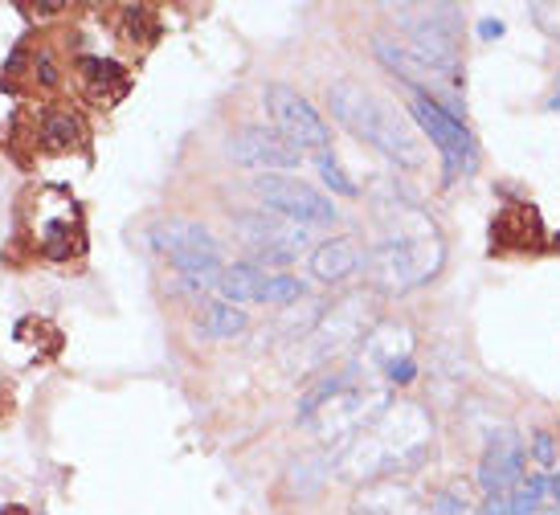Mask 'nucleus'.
I'll use <instances>...</instances> for the list:
<instances>
[{"label":"nucleus","mask_w":560,"mask_h":515,"mask_svg":"<svg viewBox=\"0 0 560 515\" xmlns=\"http://www.w3.org/2000/svg\"><path fill=\"white\" fill-rule=\"evenodd\" d=\"M254 192H258V201H262L270 213L295 221V225H327V221L340 218L331 197H324V192L312 185H303L299 176L262 172V176L254 180Z\"/></svg>","instance_id":"8"},{"label":"nucleus","mask_w":560,"mask_h":515,"mask_svg":"<svg viewBox=\"0 0 560 515\" xmlns=\"http://www.w3.org/2000/svg\"><path fill=\"white\" fill-rule=\"evenodd\" d=\"M413 373H418V364H413V360H397L385 376H389L393 385H409V381H413Z\"/></svg>","instance_id":"23"},{"label":"nucleus","mask_w":560,"mask_h":515,"mask_svg":"<svg viewBox=\"0 0 560 515\" xmlns=\"http://www.w3.org/2000/svg\"><path fill=\"white\" fill-rule=\"evenodd\" d=\"M82 74H86V86H91L94 94L110 91V86H115V94L127 91V74L115 62H98V58H86V62H82Z\"/></svg>","instance_id":"19"},{"label":"nucleus","mask_w":560,"mask_h":515,"mask_svg":"<svg viewBox=\"0 0 560 515\" xmlns=\"http://www.w3.org/2000/svg\"><path fill=\"white\" fill-rule=\"evenodd\" d=\"M262 103L266 115L275 119V131L287 143H295L299 152H327L331 148V127L319 119V110L299 91L282 86V82H270L262 91Z\"/></svg>","instance_id":"7"},{"label":"nucleus","mask_w":560,"mask_h":515,"mask_svg":"<svg viewBox=\"0 0 560 515\" xmlns=\"http://www.w3.org/2000/svg\"><path fill=\"white\" fill-rule=\"evenodd\" d=\"M548 110H560V79H557V91H552V98H548Z\"/></svg>","instance_id":"26"},{"label":"nucleus","mask_w":560,"mask_h":515,"mask_svg":"<svg viewBox=\"0 0 560 515\" xmlns=\"http://www.w3.org/2000/svg\"><path fill=\"white\" fill-rule=\"evenodd\" d=\"M237 237L258 254L266 266H287L291 258L307 250V225L279 218V213H242Z\"/></svg>","instance_id":"10"},{"label":"nucleus","mask_w":560,"mask_h":515,"mask_svg":"<svg viewBox=\"0 0 560 515\" xmlns=\"http://www.w3.org/2000/svg\"><path fill=\"white\" fill-rule=\"evenodd\" d=\"M364 254H360L357 237H327L312 250V274L319 282H343L348 274H357Z\"/></svg>","instance_id":"15"},{"label":"nucleus","mask_w":560,"mask_h":515,"mask_svg":"<svg viewBox=\"0 0 560 515\" xmlns=\"http://www.w3.org/2000/svg\"><path fill=\"white\" fill-rule=\"evenodd\" d=\"M152 246L168 258L180 274H205V270H225L221 266V246L218 237L205 230L201 221L188 218H168L152 225Z\"/></svg>","instance_id":"9"},{"label":"nucleus","mask_w":560,"mask_h":515,"mask_svg":"<svg viewBox=\"0 0 560 515\" xmlns=\"http://www.w3.org/2000/svg\"><path fill=\"white\" fill-rule=\"evenodd\" d=\"M376 213H381L385 234L364 258V270L376 282V291L405 295V291L434 279L442 270V258H446L434 221L425 218L409 197H397V192H385Z\"/></svg>","instance_id":"1"},{"label":"nucleus","mask_w":560,"mask_h":515,"mask_svg":"<svg viewBox=\"0 0 560 515\" xmlns=\"http://www.w3.org/2000/svg\"><path fill=\"white\" fill-rule=\"evenodd\" d=\"M225 156L242 164V168H262V172H287L299 168V152L295 143H287L275 131V127H246L237 131L234 140L225 143Z\"/></svg>","instance_id":"13"},{"label":"nucleus","mask_w":560,"mask_h":515,"mask_svg":"<svg viewBox=\"0 0 560 515\" xmlns=\"http://www.w3.org/2000/svg\"><path fill=\"white\" fill-rule=\"evenodd\" d=\"M482 515H512V495H487Z\"/></svg>","instance_id":"24"},{"label":"nucleus","mask_w":560,"mask_h":515,"mask_svg":"<svg viewBox=\"0 0 560 515\" xmlns=\"http://www.w3.org/2000/svg\"><path fill=\"white\" fill-rule=\"evenodd\" d=\"M197 328L205 336H213V340H234L242 331L249 328V315L237 307V303H225V299H213V303H205L201 315H197Z\"/></svg>","instance_id":"17"},{"label":"nucleus","mask_w":560,"mask_h":515,"mask_svg":"<svg viewBox=\"0 0 560 515\" xmlns=\"http://www.w3.org/2000/svg\"><path fill=\"white\" fill-rule=\"evenodd\" d=\"M389 13L397 16V30L409 37V49L425 58L430 66L458 74V9L454 4H389Z\"/></svg>","instance_id":"4"},{"label":"nucleus","mask_w":560,"mask_h":515,"mask_svg":"<svg viewBox=\"0 0 560 515\" xmlns=\"http://www.w3.org/2000/svg\"><path fill=\"white\" fill-rule=\"evenodd\" d=\"M42 140H46V148L54 152V156H62V152H70V148L79 143V119L66 115V110H49Z\"/></svg>","instance_id":"18"},{"label":"nucleus","mask_w":560,"mask_h":515,"mask_svg":"<svg viewBox=\"0 0 560 515\" xmlns=\"http://www.w3.org/2000/svg\"><path fill=\"white\" fill-rule=\"evenodd\" d=\"M532 458H536L540 467H552V463H557V437L548 434V430H540V434L532 437Z\"/></svg>","instance_id":"22"},{"label":"nucleus","mask_w":560,"mask_h":515,"mask_svg":"<svg viewBox=\"0 0 560 515\" xmlns=\"http://www.w3.org/2000/svg\"><path fill=\"white\" fill-rule=\"evenodd\" d=\"M524 483V446L515 430H503L487 442L479 458V487L487 495H512V487Z\"/></svg>","instance_id":"14"},{"label":"nucleus","mask_w":560,"mask_h":515,"mask_svg":"<svg viewBox=\"0 0 560 515\" xmlns=\"http://www.w3.org/2000/svg\"><path fill=\"white\" fill-rule=\"evenodd\" d=\"M262 291H266V270L254 262H237V266H225L221 270V282H218V295L225 303H262Z\"/></svg>","instance_id":"16"},{"label":"nucleus","mask_w":560,"mask_h":515,"mask_svg":"<svg viewBox=\"0 0 560 515\" xmlns=\"http://www.w3.org/2000/svg\"><path fill=\"white\" fill-rule=\"evenodd\" d=\"M552 246H557V250H560V234H557V242H552Z\"/></svg>","instance_id":"27"},{"label":"nucleus","mask_w":560,"mask_h":515,"mask_svg":"<svg viewBox=\"0 0 560 515\" xmlns=\"http://www.w3.org/2000/svg\"><path fill=\"white\" fill-rule=\"evenodd\" d=\"M307 295V286L295 279V274H266V291H262V303H275V307H287V303H295V299Z\"/></svg>","instance_id":"20"},{"label":"nucleus","mask_w":560,"mask_h":515,"mask_svg":"<svg viewBox=\"0 0 560 515\" xmlns=\"http://www.w3.org/2000/svg\"><path fill=\"white\" fill-rule=\"evenodd\" d=\"M373 54H376V62L385 66V70H393L405 86H413L421 98H430V103H438V107H446L454 119H463V124H467L463 74H446V70H438V66H430L425 58H418L409 46H397V42L385 37V33H376L373 37Z\"/></svg>","instance_id":"5"},{"label":"nucleus","mask_w":560,"mask_h":515,"mask_svg":"<svg viewBox=\"0 0 560 515\" xmlns=\"http://www.w3.org/2000/svg\"><path fill=\"white\" fill-rule=\"evenodd\" d=\"M503 33H508V25H503V21H495V16H487V21L479 25L482 42H495V37H503Z\"/></svg>","instance_id":"25"},{"label":"nucleus","mask_w":560,"mask_h":515,"mask_svg":"<svg viewBox=\"0 0 560 515\" xmlns=\"http://www.w3.org/2000/svg\"><path fill=\"white\" fill-rule=\"evenodd\" d=\"M430 454V422L418 406H389L381 418L360 430V437L343 450L340 470L357 483L376 475H405Z\"/></svg>","instance_id":"2"},{"label":"nucleus","mask_w":560,"mask_h":515,"mask_svg":"<svg viewBox=\"0 0 560 515\" xmlns=\"http://www.w3.org/2000/svg\"><path fill=\"white\" fill-rule=\"evenodd\" d=\"M364 336V303L360 299H343L331 315H319L315 328L307 331V340L299 348H307V364H327L331 356H340L343 348Z\"/></svg>","instance_id":"11"},{"label":"nucleus","mask_w":560,"mask_h":515,"mask_svg":"<svg viewBox=\"0 0 560 515\" xmlns=\"http://www.w3.org/2000/svg\"><path fill=\"white\" fill-rule=\"evenodd\" d=\"M491 254H540L545 250V218L536 213V204L528 201H508L491 218L487 230Z\"/></svg>","instance_id":"12"},{"label":"nucleus","mask_w":560,"mask_h":515,"mask_svg":"<svg viewBox=\"0 0 560 515\" xmlns=\"http://www.w3.org/2000/svg\"><path fill=\"white\" fill-rule=\"evenodd\" d=\"M327 103H331V115H336L357 140L376 148V152L389 156L393 164H401V168H421V164H425V148H421L413 124H409L393 103H385L381 94L364 91L357 82H336V86L327 91Z\"/></svg>","instance_id":"3"},{"label":"nucleus","mask_w":560,"mask_h":515,"mask_svg":"<svg viewBox=\"0 0 560 515\" xmlns=\"http://www.w3.org/2000/svg\"><path fill=\"white\" fill-rule=\"evenodd\" d=\"M315 168H319V176L331 185V192H340V197H360V188L352 185V176L343 172V164L336 160V152H319V156H315Z\"/></svg>","instance_id":"21"},{"label":"nucleus","mask_w":560,"mask_h":515,"mask_svg":"<svg viewBox=\"0 0 560 515\" xmlns=\"http://www.w3.org/2000/svg\"><path fill=\"white\" fill-rule=\"evenodd\" d=\"M409 110H413L421 131L442 152V168H446L442 176H446V185H454L458 176H470V172L479 168V143H475V136L467 131L463 119H454L451 110L430 103V98H421V94H413V107Z\"/></svg>","instance_id":"6"}]
</instances>
